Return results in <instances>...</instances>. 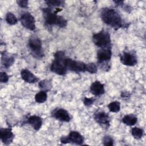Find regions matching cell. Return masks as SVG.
<instances>
[{
    "mask_svg": "<svg viewBox=\"0 0 146 146\" xmlns=\"http://www.w3.org/2000/svg\"><path fill=\"white\" fill-rule=\"evenodd\" d=\"M92 40L96 46L101 48L110 47V35L107 31H102L98 33L95 34L92 36Z\"/></svg>",
    "mask_w": 146,
    "mask_h": 146,
    "instance_id": "cell-4",
    "label": "cell"
},
{
    "mask_svg": "<svg viewBox=\"0 0 146 146\" xmlns=\"http://www.w3.org/2000/svg\"><path fill=\"white\" fill-rule=\"evenodd\" d=\"M60 142L63 144L73 143L76 145H82L84 142V138L78 132L71 131L68 136L60 138Z\"/></svg>",
    "mask_w": 146,
    "mask_h": 146,
    "instance_id": "cell-6",
    "label": "cell"
},
{
    "mask_svg": "<svg viewBox=\"0 0 146 146\" xmlns=\"http://www.w3.org/2000/svg\"><path fill=\"white\" fill-rule=\"evenodd\" d=\"M9 80V76L5 72H1L0 74V81L1 83H6Z\"/></svg>",
    "mask_w": 146,
    "mask_h": 146,
    "instance_id": "cell-28",
    "label": "cell"
},
{
    "mask_svg": "<svg viewBox=\"0 0 146 146\" xmlns=\"http://www.w3.org/2000/svg\"><path fill=\"white\" fill-rule=\"evenodd\" d=\"M39 86L40 88L47 91L51 88V83L48 80H43L39 83Z\"/></svg>",
    "mask_w": 146,
    "mask_h": 146,
    "instance_id": "cell-24",
    "label": "cell"
},
{
    "mask_svg": "<svg viewBox=\"0 0 146 146\" xmlns=\"http://www.w3.org/2000/svg\"><path fill=\"white\" fill-rule=\"evenodd\" d=\"M17 3L22 8H27L28 6V1L27 0H21L17 1Z\"/></svg>",
    "mask_w": 146,
    "mask_h": 146,
    "instance_id": "cell-29",
    "label": "cell"
},
{
    "mask_svg": "<svg viewBox=\"0 0 146 146\" xmlns=\"http://www.w3.org/2000/svg\"><path fill=\"white\" fill-rule=\"evenodd\" d=\"M121 63L128 66H133L137 63V58L135 54L131 52H123L119 55Z\"/></svg>",
    "mask_w": 146,
    "mask_h": 146,
    "instance_id": "cell-9",
    "label": "cell"
},
{
    "mask_svg": "<svg viewBox=\"0 0 146 146\" xmlns=\"http://www.w3.org/2000/svg\"><path fill=\"white\" fill-rule=\"evenodd\" d=\"M0 137L3 143L6 145H9L12 143L14 137V135L10 128H1Z\"/></svg>",
    "mask_w": 146,
    "mask_h": 146,
    "instance_id": "cell-13",
    "label": "cell"
},
{
    "mask_svg": "<svg viewBox=\"0 0 146 146\" xmlns=\"http://www.w3.org/2000/svg\"><path fill=\"white\" fill-rule=\"evenodd\" d=\"M144 131L141 128L138 127H134L131 129V134L135 139H139L143 136Z\"/></svg>",
    "mask_w": 146,
    "mask_h": 146,
    "instance_id": "cell-20",
    "label": "cell"
},
{
    "mask_svg": "<svg viewBox=\"0 0 146 146\" xmlns=\"http://www.w3.org/2000/svg\"><path fill=\"white\" fill-rule=\"evenodd\" d=\"M28 123L36 131H38L42 127V118L36 115L30 116L27 120Z\"/></svg>",
    "mask_w": 146,
    "mask_h": 146,
    "instance_id": "cell-16",
    "label": "cell"
},
{
    "mask_svg": "<svg viewBox=\"0 0 146 146\" xmlns=\"http://www.w3.org/2000/svg\"><path fill=\"white\" fill-rule=\"evenodd\" d=\"M29 46L32 55L36 58H42L44 56L42 47V42L36 36H31L29 40Z\"/></svg>",
    "mask_w": 146,
    "mask_h": 146,
    "instance_id": "cell-5",
    "label": "cell"
},
{
    "mask_svg": "<svg viewBox=\"0 0 146 146\" xmlns=\"http://www.w3.org/2000/svg\"><path fill=\"white\" fill-rule=\"evenodd\" d=\"M95 120L102 127L108 128L110 126V116L103 111H98L94 114Z\"/></svg>",
    "mask_w": 146,
    "mask_h": 146,
    "instance_id": "cell-10",
    "label": "cell"
},
{
    "mask_svg": "<svg viewBox=\"0 0 146 146\" xmlns=\"http://www.w3.org/2000/svg\"><path fill=\"white\" fill-rule=\"evenodd\" d=\"M2 62L6 68L10 67L14 62V58L6 54L2 55Z\"/></svg>",
    "mask_w": 146,
    "mask_h": 146,
    "instance_id": "cell-18",
    "label": "cell"
},
{
    "mask_svg": "<svg viewBox=\"0 0 146 146\" xmlns=\"http://www.w3.org/2000/svg\"><path fill=\"white\" fill-rule=\"evenodd\" d=\"M86 71L91 74H95L97 72V67L94 63L86 64Z\"/></svg>",
    "mask_w": 146,
    "mask_h": 146,
    "instance_id": "cell-25",
    "label": "cell"
},
{
    "mask_svg": "<svg viewBox=\"0 0 146 146\" xmlns=\"http://www.w3.org/2000/svg\"><path fill=\"white\" fill-rule=\"evenodd\" d=\"M52 116L62 121L68 122L71 117L68 112L63 108H56L51 112Z\"/></svg>",
    "mask_w": 146,
    "mask_h": 146,
    "instance_id": "cell-11",
    "label": "cell"
},
{
    "mask_svg": "<svg viewBox=\"0 0 146 146\" xmlns=\"http://www.w3.org/2000/svg\"><path fill=\"white\" fill-rule=\"evenodd\" d=\"M100 17L106 24L115 29H118L123 26V21L121 16L113 9L108 7L103 9Z\"/></svg>",
    "mask_w": 146,
    "mask_h": 146,
    "instance_id": "cell-1",
    "label": "cell"
},
{
    "mask_svg": "<svg viewBox=\"0 0 146 146\" xmlns=\"http://www.w3.org/2000/svg\"><path fill=\"white\" fill-rule=\"evenodd\" d=\"M45 2L50 7L63 6V5L64 4V2L60 0H49L46 1Z\"/></svg>",
    "mask_w": 146,
    "mask_h": 146,
    "instance_id": "cell-23",
    "label": "cell"
},
{
    "mask_svg": "<svg viewBox=\"0 0 146 146\" xmlns=\"http://www.w3.org/2000/svg\"><path fill=\"white\" fill-rule=\"evenodd\" d=\"M22 79L27 83H34L38 82V78L35 76L31 71L27 69H23L21 72Z\"/></svg>",
    "mask_w": 146,
    "mask_h": 146,
    "instance_id": "cell-15",
    "label": "cell"
},
{
    "mask_svg": "<svg viewBox=\"0 0 146 146\" xmlns=\"http://www.w3.org/2000/svg\"><path fill=\"white\" fill-rule=\"evenodd\" d=\"M137 121V118L134 115L129 114L124 116L122 119V121L124 124L128 126L135 125Z\"/></svg>",
    "mask_w": 146,
    "mask_h": 146,
    "instance_id": "cell-17",
    "label": "cell"
},
{
    "mask_svg": "<svg viewBox=\"0 0 146 146\" xmlns=\"http://www.w3.org/2000/svg\"><path fill=\"white\" fill-rule=\"evenodd\" d=\"M103 144L104 145H113V140L112 138L108 135L104 136L103 137Z\"/></svg>",
    "mask_w": 146,
    "mask_h": 146,
    "instance_id": "cell-26",
    "label": "cell"
},
{
    "mask_svg": "<svg viewBox=\"0 0 146 146\" xmlns=\"http://www.w3.org/2000/svg\"><path fill=\"white\" fill-rule=\"evenodd\" d=\"M112 55V52L111 47L102 48L100 49L97 53L98 61L99 64L107 62L110 60Z\"/></svg>",
    "mask_w": 146,
    "mask_h": 146,
    "instance_id": "cell-12",
    "label": "cell"
},
{
    "mask_svg": "<svg viewBox=\"0 0 146 146\" xmlns=\"http://www.w3.org/2000/svg\"><path fill=\"white\" fill-rule=\"evenodd\" d=\"M94 101H95V99L93 98L85 97L83 99V103L86 106H87V107L92 105Z\"/></svg>",
    "mask_w": 146,
    "mask_h": 146,
    "instance_id": "cell-27",
    "label": "cell"
},
{
    "mask_svg": "<svg viewBox=\"0 0 146 146\" xmlns=\"http://www.w3.org/2000/svg\"><path fill=\"white\" fill-rule=\"evenodd\" d=\"M20 21L22 25L26 29L31 31L35 29V20L30 13L26 12L22 14Z\"/></svg>",
    "mask_w": 146,
    "mask_h": 146,
    "instance_id": "cell-8",
    "label": "cell"
},
{
    "mask_svg": "<svg viewBox=\"0 0 146 146\" xmlns=\"http://www.w3.org/2000/svg\"><path fill=\"white\" fill-rule=\"evenodd\" d=\"M90 92L95 96L103 95L105 92L104 85L99 81H95L91 85Z\"/></svg>",
    "mask_w": 146,
    "mask_h": 146,
    "instance_id": "cell-14",
    "label": "cell"
},
{
    "mask_svg": "<svg viewBox=\"0 0 146 146\" xmlns=\"http://www.w3.org/2000/svg\"><path fill=\"white\" fill-rule=\"evenodd\" d=\"M66 65L67 70L75 72H85L86 71V64L84 63L72 60L70 58H66Z\"/></svg>",
    "mask_w": 146,
    "mask_h": 146,
    "instance_id": "cell-7",
    "label": "cell"
},
{
    "mask_svg": "<svg viewBox=\"0 0 146 146\" xmlns=\"http://www.w3.org/2000/svg\"><path fill=\"white\" fill-rule=\"evenodd\" d=\"M47 98V93L44 91H42L38 92L35 96V102L38 103H42L46 101Z\"/></svg>",
    "mask_w": 146,
    "mask_h": 146,
    "instance_id": "cell-19",
    "label": "cell"
},
{
    "mask_svg": "<svg viewBox=\"0 0 146 146\" xmlns=\"http://www.w3.org/2000/svg\"><path fill=\"white\" fill-rule=\"evenodd\" d=\"M108 107L111 112H117L120 110V103L117 101L112 102L108 105Z\"/></svg>",
    "mask_w": 146,
    "mask_h": 146,
    "instance_id": "cell-22",
    "label": "cell"
},
{
    "mask_svg": "<svg viewBox=\"0 0 146 146\" xmlns=\"http://www.w3.org/2000/svg\"><path fill=\"white\" fill-rule=\"evenodd\" d=\"M66 59L65 53L63 51L56 52L54 54V59L50 67L51 71L58 75H64L67 71L66 65Z\"/></svg>",
    "mask_w": 146,
    "mask_h": 146,
    "instance_id": "cell-2",
    "label": "cell"
},
{
    "mask_svg": "<svg viewBox=\"0 0 146 146\" xmlns=\"http://www.w3.org/2000/svg\"><path fill=\"white\" fill-rule=\"evenodd\" d=\"M42 12L45 23L47 25H56L60 28L67 26V21L62 16L57 15L55 11L52 12L50 8H44L42 9Z\"/></svg>",
    "mask_w": 146,
    "mask_h": 146,
    "instance_id": "cell-3",
    "label": "cell"
},
{
    "mask_svg": "<svg viewBox=\"0 0 146 146\" xmlns=\"http://www.w3.org/2000/svg\"><path fill=\"white\" fill-rule=\"evenodd\" d=\"M6 21L7 22V23L10 25H15L18 22V19L17 17L15 16V15L10 12H9L6 14Z\"/></svg>",
    "mask_w": 146,
    "mask_h": 146,
    "instance_id": "cell-21",
    "label": "cell"
}]
</instances>
